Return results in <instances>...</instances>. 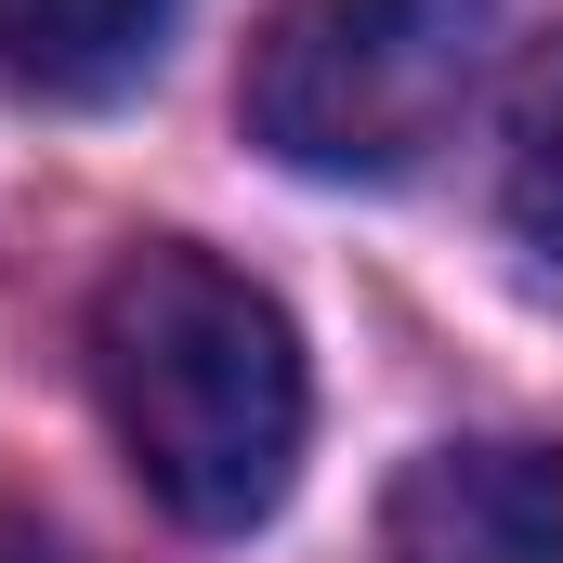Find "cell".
I'll return each instance as SVG.
<instances>
[{"label":"cell","mask_w":563,"mask_h":563,"mask_svg":"<svg viewBox=\"0 0 563 563\" xmlns=\"http://www.w3.org/2000/svg\"><path fill=\"white\" fill-rule=\"evenodd\" d=\"M92 394L132 445L144 498L197 538L263 525L288 498V472H301V420H314L288 314L184 236H144V250L106 263V288H92Z\"/></svg>","instance_id":"1"},{"label":"cell","mask_w":563,"mask_h":563,"mask_svg":"<svg viewBox=\"0 0 563 563\" xmlns=\"http://www.w3.org/2000/svg\"><path fill=\"white\" fill-rule=\"evenodd\" d=\"M485 40L498 0H276L236 66V119L314 184H394L459 132Z\"/></svg>","instance_id":"2"},{"label":"cell","mask_w":563,"mask_h":563,"mask_svg":"<svg viewBox=\"0 0 563 563\" xmlns=\"http://www.w3.org/2000/svg\"><path fill=\"white\" fill-rule=\"evenodd\" d=\"M380 563H563V445H432L380 498Z\"/></svg>","instance_id":"3"},{"label":"cell","mask_w":563,"mask_h":563,"mask_svg":"<svg viewBox=\"0 0 563 563\" xmlns=\"http://www.w3.org/2000/svg\"><path fill=\"white\" fill-rule=\"evenodd\" d=\"M184 0H0V79L40 106H119Z\"/></svg>","instance_id":"4"},{"label":"cell","mask_w":563,"mask_h":563,"mask_svg":"<svg viewBox=\"0 0 563 563\" xmlns=\"http://www.w3.org/2000/svg\"><path fill=\"white\" fill-rule=\"evenodd\" d=\"M511 223H525V250L563 263V53L525 92V132H511Z\"/></svg>","instance_id":"5"},{"label":"cell","mask_w":563,"mask_h":563,"mask_svg":"<svg viewBox=\"0 0 563 563\" xmlns=\"http://www.w3.org/2000/svg\"><path fill=\"white\" fill-rule=\"evenodd\" d=\"M0 563H92V551H66L53 525H26V511H0Z\"/></svg>","instance_id":"6"}]
</instances>
